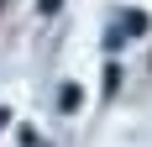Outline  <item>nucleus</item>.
I'll return each mask as SVG.
<instances>
[{
  "label": "nucleus",
  "mask_w": 152,
  "mask_h": 147,
  "mask_svg": "<svg viewBox=\"0 0 152 147\" xmlns=\"http://www.w3.org/2000/svg\"><path fill=\"white\" fill-rule=\"evenodd\" d=\"M58 105H63V110H79V105H84V89H79V84H63L58 89Z\"/></svg>",
  "instance_id": "nucleus-1"
},
{
  "label": "nucleus",
  "mask_w": 152,
  "mask_h": 147,
  "mask_svg": "<svg viewBox=\"0 0 152 147\" xmlns=\"http://www.w3.org/2000/svg\"><path fill=\"white\" fill-rule=\"evenodd\" d=\"M121 32H131V37H142V32H147V11H126Z\"/></svg>",
  "instance_id": "nucleus-2"
},
{
  "label": "nucleus",
  "mask_w": 152,
  "mask_h": 147,
  "mask_svg": "<svg viewBox=\"0 0 152 147\" xmlns=\"http://www.w3.org/2000/svg\"><path fill=\"white\" fill-rule=\"evenodd\" d=\"M58 5H63V0H37V11H42V16H53Z\"/></svg>",
  "instance_id": "nucleus-3"
},
{
  "label": "nucleus",
  "mask_w": 152,
  "mask_h": 147,
  "mask_svg": "<svg viewBox=\"0 0 152 147\" xmlns=\"http://www.w3.org/2000/svg\"><path fill=\"white\" fill-rule=\"evenodd\" d=\"M5 126H11V110H5V105H0V132H5Z\"/></svg>",
  "instance_id": "nucleus-4"
}]
</instances>
